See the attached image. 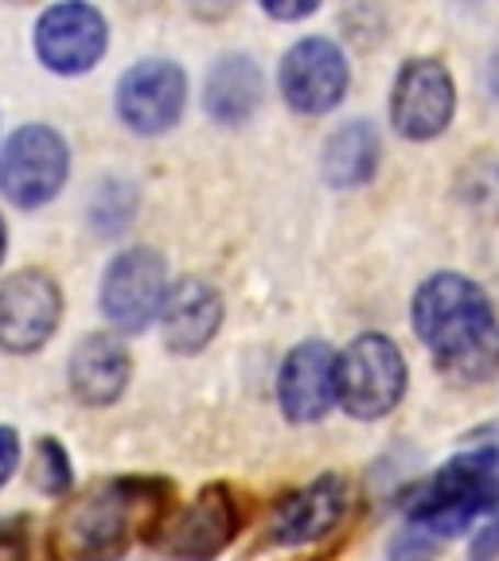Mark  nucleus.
Listing matches in <instances>:
<instances>
[{
  "label": "nucleus",
  "mask_w": 499,
  "mask_h": 561,
  "mask_svg": "<svg viewBox=\"0 0 499 561\" xmlns=\"http://www.w3.org/2000/svg\"><path fill=\"white\" fill-rule=\"evenodd\" d=\"M413 332L433 363L461 382H480L499 363V320L465 273H433L413 293Z\"/></svg>",
  "instance_id": "f257e3e1"
},
{
  "label": "nucleus",
  "mask_w": 499,
  "mask_h": 561,
  "mask_svg": "<svg viewBox=\"0 0 499 561\" xmlns=\"http://www.w3.org/2000/svg\"><path fill=\"white\" fill-rule=\"evenodd\" d=\"M168 488L165 480H110L87 491L59 523V550L75 561L105 558L122 550L137 530L160 523Z\"/></svg>",
  "instance_id": "f03ea898"
},
{
  "label": "nucleus",
  "mask_w": 499,
  "mask_h": 561,
  "mask_svg": "<svg viewBox=\"0 0 499 561\" xmlns=\"http://www.w3.org/2000/svg\"><path fill=\"white\" fill-rule=\"evenodd\" d=\"M499 507V456L491 448L453 456L438 476L421 483L410 500V526L433 535L438 542L473 530L476 518Z\"/></svg>",
  "instance_id": "7ed1b4c3"
},
{
  "label": "nucleus",
  "mask_w": 499,
  "mask_h": 561,
  "mask_svg": "<svg viewBox=\"0 0 499 561\" xmlns=\"http://www.w3.org/2000/svg\"><path fill=\"white\" fill-rule=\"evenodd\" d=\"M70 152L52 125H24L4 140L0 152V192L12 207L35 210L52 203L67 184Z\"/></svg>",
  "instance_id": "20e7f679"
},
{
  "label": "nucleus",
  "mask_w": 499,
  "mask_h": 561,
  "mask_svg": "<svg viewBox=\"0 0 499 561\" xmlns=\"http://www.w3.org/2000/svg\"><path fill=\"white\" fill-rule=\"evenodd\" d=\"M406 394V359L395 340L367 332L340 355V402L351 417L378 421Z\"/></svg>",
  "instance_id": "39448f33"
},
{
  "label": "nucleus",
  "mask_w": 499,
  "mask_h": 561,
  "mask_svg": "<svg viewBox=\"0 0 499 561\" xmlns=\"http://www.w3.org/2000/svg\"><path fill=\"white\" fill-rule=\"evenodd\" d=\"M168 270L157 250H122L105 265L102 277V312L117 332H145L165 312L168 300Z\"/></svg>",
  "instance_id": "423d86ee"
},
{
  "label": "nucleus",
  "mask_w": 499,
  "mask_h": 561,
  "mask_svg": "<svg viewBox=\"0 0 499 561\" xmlns=\"http://www.w3.org/2000/svg\"><path fill=\"white\" fill-rule=\"evenodd\" d=\"M456 110V87L445 62L406 59L390 90V125L406 140H433L449 129Z\"/></svg>",
  "instance_id": "0eeeda50"
},
{
  "label": "nucleus",
  "mask_w": 499,
  "mask_h": 561,
  "mask_svg": "<svg viewBox=\"0 0 499 561\" xmlns=\"http://www.w3.org/2000/svg\"><path fill=\"white\" fill-rule=\"evenodd\" d=\"M110 47V27L102 12L82 0L52 4L35 24V55L55 75H87Z\"/></svg>",
  "instance_id": "6e6552de"
},
{
  "label": "nucleus",
  "mask_w": 499,
  "mask_h": 561,
  "mask_svg": "<svg viewBox=\"0 0 499 561\" xmlns=\"http://www.w3.org/2000/svg\"><path fill=\"white\" fill-rule=\"evenodd\" d=\"M63 316V293L47 273L20 270L0 285V347L32 355L55 335Z\"/></svg>",
  "instance_id": "1a4fd4ad"
},
{
  "label": "nucleus",
  "mask_w": 499,
  "mask_h": 561,
  "mask_svg": "<svg viewBox=\"0 0 499 561\" xmlns=\"http://www.w3.org/2000/svg\"><path fill=\"white\" fill-rule=\"evenodd\" d=\"M238 530V503L227 483H211L160 530L165 561H211L230 546Z\"/></svg>",
  "instance_id": "9d476101"
},
{
  "label": "nucleus",
  "mask_w": 499,
  "mask_h": 561,
  "mask_svg": "<svg viewBox=\"0 0 499 561\" xmlns=\"http://www.w3.org/2000/svg\"><path fill=\"white\" fill-rule=\"evenodd\" d=\"M281 94L305 117H320L336 110L348 94L343 51L325 35H308V39L293 44L281 59Z\"/></svg>",
  "instance_id": "9b49d317"
},
{
  "label": "nucleus",
  "mask_w": 499,
  "mask_h": 561,
  "mask_svg": "<svg viewBox=\"0 0 499 561\" xmlns=\"http://www.w3.org/2000/svg\"><path fill=\"white\" fill-rule=\"evenodd\" d=\"M188 102V79L184 70L168 59H149L125 70V79L117 82V114L133 133L157 137L168 133Z\"/></svg>",
  "instance_id": "f8f14e48"
},
{
  "label": "nucleus",
  "mask_w": 499,
  "mask_h": 561,
  "mask_svg": "<svg viewBox=\"0 0 499 561\" xmlns=\"http://www.w3.org/2000/svg\"><path fill=\"white\" fill-rule=\"evenodd\" d=\"M277 398L285 417L308 425L320 421L340 398V359L320 340H305L285 355L277 375Z\"/></svg>",
  "instance_id": "ddd939ff"
},
{
  "label": "nucleus",
  "mask_w": 499,
  "mask_h": 561,
  "mask_svg": "<svg viewBox=\"0 0 499 561\" xmlns=\"http://www.w3.org/2000/svg\"><path fill=\"white\" fill-rule=\"evenodd\" d=\"M348 483L343 476H320L308 488H300L297 495L281 500L270 523V542L277 546H305L325 538L328 530H336L348 511Z\"/></svg>",
  "instance_id": "4468645a"
},
{
  "label": "nucleus",
  "mask_w": 499,
  "mask_h": 561,
  "mask_svg": "<svg viewBox=\"0 0 499 561\" xmlns=\"http://www.w3.org/2000/svg\"><path fill=\"white\" fill-rule=\"evenodd\" d=\"M160 324H165V340L175 355H200L223 328L219 289L200 277L175 280L172 289H168Z\"/></svg>",
  "instance_id": "2eb2a0df"
},
{
  "label": "nucleus",
  "mask_w": 499,
  "mask_h": 561,
  "mask_svg": "<svg viewBox=\"0 0 499 561\" xmlns=\"http://www.w3.org/2000/svg\"><path fill=\"white\" fill-rule=\"evenodd\" d=\"M133 375L129 351L114 335H87L79 347L70 351V394L90 410L114 405L125 394Z\"/></svg>",
  "instance_id": "dca6fc26"
},
{
  "label": "nucleus",
  "mask_w": 499,
  "mask_h": 561,
  "mask_svg": "<svg viewBox=\"0 0 499 561\" xmlns=\"http://www.w3.org/2000/svg\"><path fill=\"white\" fill-rule=\"evenodd\" d=\"M265 94L262 67L250 55H223L207 75L203 105L219 125H246L258 114Z\"/></svg>",
  "instance_id": "f3484780"
},
{
  "label": "nucleus",
  "mask_w": 499,
  "mask_h": 561,
  "mask_svg": "<svg viewBox=\"0 0 499 561\" xmlns=\"http://www.w3.org/2000/svg\"><path fill=\"white\" fill-rule=\"evenodd\" d=\"M378 168V133L371 122H348L325 145V175L332 187H363Z\"/></svg>",
  "instance_id": "a211bd4d"
},
{
  "label": "nucleus",
  "mask_w": 499,
  "mask_h": 561,
  "mask_svg": "<svg viewBox=\"0 0 499 561\" xmlns=\"http://www.w3.org/2000/svg\"><path fill=\"white\" fill-rule=\"evenodd\" d=\"M133 210H137V192L122 180L114 184H102V192L94 195V207H90V222H94L98 234H117V230L129 227Z\"/></svg>",
  "instance_id": "6ab92c4d"
},
{
  "label": "nucleus",
  "mask_w": 499,
  "mask_h": 561,
  "mask_svg": "<svg viewBox=\"0 0 499 561\" xmlns=\"http://www.w3.org/2000/svg\"><path fill=\"white\" fill-rule=\"evenodd\" d=\"M35 488L47 491V495H67V491L75 488L70 456L55 437L35 440Z\"/></svg>",
  "instance_id": "aec40b11"
},
{
  "label": "nucleus",
  "mask_w": 499,
  "mask_h": 561,
  "mask_svg": "<svg viewBox=\"0 0 499 561\" xmlns=\"http://www.w3.org/2000/svg\"><path fill=\"white\" fill-rule=\"evenodd\" d=\"M438 546L441 542L433 535H426V530L406 523L395 535V542H390V561H433Z\"/></svg>",
  "instance_id": "412c9836"
},
{
  "label": "nucleus",
  "mask_w": 499,
  "mask_h": 561,
  "mask_svg": "<svg viewBox=\"0 0 499 561\" xmlns=\"http://www.w3.org/2000/svg\"><path fill=\"white\" fill-rule=\"evenodd\" d=\"M27 518H9L0 523V561H27L32 558V530H27Z\"/></svg>",
  "instance_id": "4be33fe9"
},
{
  "label": "nucleus",
  "mask_w": 499,
  "mask_h": 561,
  "mask_svg": "<svg viewBox=\"0 0 499 561\" xmlns=\"http://www.w3.org/2000/svg\"><path fill=\"white\" fill-rule=\"evenodd\" d=\"M20 465V437L9 430V425H0V488L12 480Z\"/></svg>",
  "instance_id": "5701e85b"
},
{
  "label": "nucleus",
  "mask_w": 499,
  "mask_h": 561,
  "mask_svg": "<svg viewBox=\"0 0 499 561\" xmlns=\"http://www.w3.org/2000/svg\"><path fill=\"white\" fill-rule=\"evenodd\" d=\"M320 9L316 0H297V4H281V0H262V12H270L273 20H305V16H313V12Z\"/></svg>",
  "instance_id": "b1692460"
},
{
  "label": "nucleus",
  "mask_w": 499,
  "mask_h": 561,
  "mask_svg": "<svg viewBox=\"0 0 499 561\" xmlns=\"http://www.w3.org/2000/svg\"><path fill=\"white\" fill-rule=\"evenodd\" d=\"M499 553V515L491 526H484L480 535L473 538V561H491Z\"/></svg>",
  "instance_id": "393cba45"
},
{
  "label": "nucleus",
  "mask_w": 499,
  "mask_h": 561,
  "mask_svg": "<svg viewBox=\"0 0 499 561\" xmlns=\"http://www.w3.org/2000/svg\"><path fill=\"white\" fill-rule=\"evenodd\" d=\"M0 257H4V219H0Z\"/></svg>",
  "instance_id": "a878e982"
}]
</instances>
